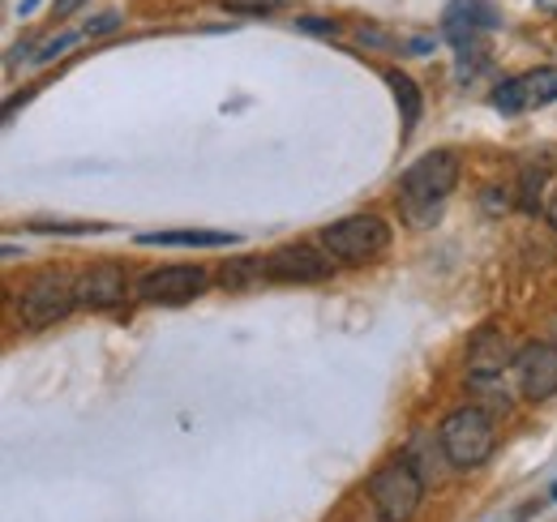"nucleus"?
Returning <instances> with one entry per match:
<instances>
[{"label":"nucleus","instance_id":"nucleus-22","mask_svg":"<svg viewBox=\"0 0 557 522\" xmlns=\"http://www.w3.org/2000/svg\"><path fill=\"white\" fill-rule=\"evenodd\" d=\"M541 9H549V13H557V0H536Z\"/></svg>","mask_w":557,"mask_h":522},{"label":"nucleus","instance_id":"nucleus-1","mask_svg":"<svg viewBox=\"0 0 557 522\" xmlns=\"http://www.w3.org/2000/svg\"><path fill=\"white\" fill-rule=\"evenodd\" d=\"M459 185V154L455 150H429L424 159H417L404 176H399V206L404 219L412 227H429L437 223L446 197Z\"/></svg>","mask_w":557,"mask_h":522},{"label":"nucleus","instance_id":"nucleus-8","mask_svg":"<svg viewBox=\"0 0 557 522\" xmlns=\"http://www.w3.org/2000/svg\"><path fill=\"white\" fill-rule=\"evenodd\" d=\"M262 274L271 283H326L335 274V258L313 245H287L262 261Z\"/></svg>","mask_w":557,"mask_h":522},{"label":"nucleus","instance_id":"nucleus-4","mask_svg":"<svg viewBox=\"0 0 557 522\" xmlns=\"http://www.w3.org/2000/svg\"><path fill=\"white\" fill-rule=\"evenodd\" d=\"M442 455L450 458L455 467H481L493 455V420L481 407H459L442 420Z\"/></svg>","mask_w":557,"mask_h":522},{"label":"nucleus","instance_id":"nucleus-11","mask_svg":"<svg viewBox=\"0 0 557 522\" xmlns=\"http://www.w3.org/2000/svg\"><path fill=\"white\" fill-rule=\"evenodd\" d=\"M497 26V9L488 0H450L446 4V17H442V30L455 48H468L476 44V35H485Z\"/></svg>","mask_w":557,"mask_h":522},{"label":"nucleus","instance_id":"nucleus-7","mask_svg":"<svg viewBox=\"0 0 557 522\" xmlns=\"http://www.w3.org/2000/svg\"><path fill=\"white\" fill-rule=\"evenodd\" d=\"M557 99V69H532L523 77H510L493 90V108L502 116H523V112H536V108H549Z\"/></svg>","mask_w":557,"mask_h":522},{"label":"nucleus","instance_id":"nucleus-19","mask_svg":"<svg viewBox=\"0 0 557 522\" xmlns=\"http://www.w3.org/2000/svg\"><path fill=\"white\" fill-rule=\"evenodd\" d=\"M77 4H86V0H57V13H73Z\"/></svg>","mask_w":557,"mask_h":522},{"label":"nucleus","instance_id":"nucleus-20","mask_svg":"<svg viewBox=\"0 0 557 522\" xmlns=\"http://www.w3.org/2000/svg\"><path fill=\"white\" fill-rule=\"evenodd\" d=\"M549 223H554V232H557V194H554V201H549Z\"/></svg>","mask_w":557,"mask_h":522},{"label":"nucleus","instance_id":"nucleus-9","mask_svg":"<svg viewBox=\"0 0 557 522\" xmlns=\"http://www.w3.org/2000/svg\"><path fill=\"white\" fill-rule=\"evenodd\" d=\"M129 296V278L116 261H99L90 270L77 274V304L95 309V313H108V309H121Z\"/></svg>","mask_w":557,"mask_h":522},{"label":"nucleus","instance_id":"nucleus-5","mask_svg":"<svg viewBox=\"0 0 557 522\" xmlns=\"http://www.w3.org/2000/svg\"><path fill=\"white\" fill-rule=\"evenodd\" d=\"M73 304H77V278H70L65 270H44L17 296V318L26 326H52L70 318Z\"/></svg>","mask_w":557,"mask_h":522},{"label":"nucleus","instance_id":"nucleus-18","mask_svg":"<svg viewBox=\"0 0 557 522\" xmlns=\"http://www.w3.org/2000/svg\"><path fill=\"white\" fill-rule=\"evenodd\" d=\"M116 22H121V17H116V13H112V17H99V22H90V26H86V30H90V35H99V30H112V26H116Z\"/></svg>","mask_w":557,"mask_h":522},{"label":"nucleus","instance_id":"nucleus-17","mask_svg":"<svg viewBox=\"0 0 557 522\" xmlns=\"http://www.w3.org/2000/svg\"><path fill=\"white\" fill-rule=\"evenodd\" d=\"M300 30H331L335 35V22L331 17H309V22H300Z\"/></svg>","mask_w":557,"mask_h":522},{"label":"nucleus","instance_id":"nucleus-14","mask_svg":"<svg viewBox=\"0 0 557 522\" xmlns=\"http://www.w3.org/2000/svg\"><path fill=\"white\" fill-rule=\"evenodd\" d=\"M386 82H391V95H395V103H399V116H404V133L417 129L420 112H424V103H420V86L408 77V73H386Z\"/></svg>","mask_w":557,"mask_h":522},{"label":"nucleus","instance_id":"nucleus-3","mask_svg":"<svg viewBox=\"0 0 557 522\" xmlns=\"http://www.w3.org/2000/svg\"><path fill=\"white\" fill-rule=\"evenodd\" d=\"M369 497H373L377 514L386 522H408L420 510V501H424V480H420V471L408 458H395L382 471H373Z\"/></svg>","mask_w":557,"mask_h":522},{"label":"nucleus","instance_id":"nucleus-6","mask_svg":"<svg viewBox=\"0 0 557 522\" xmlns=\"http://www.w3.org/2000/svg\"><path fill=\"white\" fill-rule=\"evenodd\" d=\"M210 274L202 265H159L138 278V300L146 304H189L207 291Z\"/></svg>","mask_w":557,"mask_h":522},{"label":"nucleus","instance_id":"nucleus-13","mask_svg":"<svg viewBox=\"0 0 557 522\" xmlns=\"http://www.w3.org/2000/svg\"><path fill=\"white\" fill-rule=\"evenodd\" d=\"M141 245H163V249H223V245H236L232 232H146L138 236Z\"/></svg>","mask_w":557,"mask_h":522},{"label":"nucleus","instance_id":"nucleus-12","mask_svg":"<svg viewBox=\"0 0 557 522\" xmlns=\"http://www.w3.org/2000/svg\"><path fill=\"white\" fill-rule=\"evenodd\" d=\"M510 338L497 326H481L468 343V373L476 382H488V377H502L510 369Z\"/></svg>","mask_w":557,"mask_h":522},{"label":"nucleus","instance_id":"nucleus-2","mask_svg":"<svg viewBox=\"0 0 557 522\" xmlns=\"http://www.w3.org/2000/svg\"><path fill=\"white\" fill-rule=\"evenodd\" d=\"M322 249L344 265H364L391 249V227L377 214H351L322 232Z\"/></svg>","mask_w":557,"mask_h":522},{"label":"nucleus","instance_id":"nucleus-21","mask_svg":"<svg viewBox=\"0 0 557 522\" xmlns=\"http://www.w3.org/2000/svg\"><path fill=\"white\" fill-rule=\"evenodd\" d=\"M549 343L557 347V313H554V322H549Z\"/></svg>","mask_w":557,"mask_h":522},{"label":"nucleus","instance_id":"nucleus-16","mask_svg":"<svg viewBox=\"0 0 557 522\" xmlns=\"http://www.w3.org/2000/svg\"><path fill=\"white\" fill-rule=\"evenodd\" d=\"M73 39H77V35H61V39H52V44H48V48H44V52H39V61H52V57H61V52H65V48H70Z\"/></svg>","mask_w":557,"mask_h":522},{"label":"nucleus","instance_id":"nucleus-15","mask_svg":"<svg viewBox=\"0 0 557 522\" xmlns=\"http://www.w3.org/2000/svg\"><path fill=\"white\" fill-rule=\"evenodd\" d=\"M253 278H267L262 274V261H232V265L219 270V283L223 287H249Z\"/></svg>","mask_w":557,"mask_h":522},{"label":"nucleus","instance_id":"nucleus-10","mask_svg":"<svg viewBox=\"0 0 557 522\" xmlns=\"http://www.w3.org/2000/svg\"><path fill=\"white\" fill-rule=\"evenodd\" d=\"M515 373H519V390L532 402H545L557 394V347L554 343H528L515 356Z\"/></svg>","mask_w":557,"mask_h":522},{"label":"nucleus","instance_id":"nucleus-23","mask_svg":"<svg viewBox=\"0 0 557 522\" xmlns=\"http://www.w3.org/2000/svg\"><path fill=\"white\" fill-rule=\"evenodd\" d=\"M554 497H557V484H554Z\"/></svg>","mask_w":557,"mask_h":522}]
</instances>
